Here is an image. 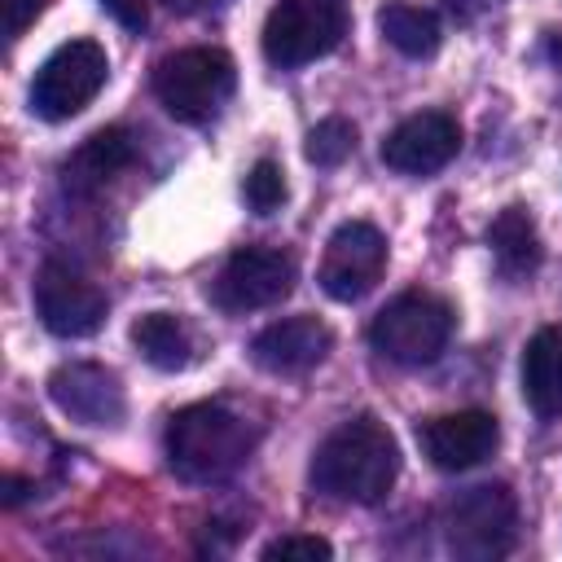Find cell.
I'll use <instances>...</instances> for the list:
<instances>
[{
	"label": "cell",
	"mask_w": 562,
	"mask_h": 562,
	"mask_svg": "<svg viewBox=\"0 0 562 562\" xmlns=\"http://www.w3.org/2000/svg\"><path fill=\"white\" fill-rule=\"evenodd\" d=\"M347 35V0H277L263 22V57L281 70L334 53Z\"/></svg>",
	"instance_id": "cell-5"
},
{
	"label": "cell",
	"mask_w": 562,
	"mask_h": 562,
	"mask_svg": "<svg viewBox=\"0 0 562 562\" xmlns=\"http://www.w3.org/2000/svg\"><path fill=\"white\" fill-rule=\"evenodd\" d=\"M351 149H356V123L342 119V114L321 119V123L307 132V140H303V154H307V162H316V167H338V162L351 158Z\"/></svg>",
	"instance_id": "cell-20"
},
{
	"label": "cell",
	"mask_w": 562,
	"mask_h": 562,
	"mask_svg": "<svg viewBox=\"0 0 562 562\" xmlns=\"http://www.w3.org/2000/svg\"><path fill=\"white\" fill-rule=\"evenodd\" d=\"M237 83V66L224 48H180L154 66V92L180 123H206Z\"/></svg>",
	"instance_id": "cell-3"
},
{
	"label": "cell",
	"mask_w": 562,
	"mask_h": 562,
	"mask_svg": "<svg viewBox=\"0 0 562 562\" xmlns=\"http://www.w3.org/2000/svg\"><path fill=\"white\" fill-rule=\"evenodd\" d=\"M35 312L57 338H88L105 325L110 303L88 277L70 272L66 263H44L35 277Z\"/></svg>",
	"instance_id": "cell-10"
},
{
	"label": "cell",
	"mask_w": 562,
	"mask_h": 562,
	"mask_svg": "<svg viewBox=\"0 0 562 562\" xmlns=\"http://www.w3.org/2000/svg\"><path fill=\"white\" fill-rule=\"evenodd\" d=\"M48 395L66 417H75L83 426H119L127 413V395H123L119 373L105 364H88V360L53 369Z\"/></svg>",
	"instance_id": "cell-13"
},
{
	"label": "cell",
	"mask_w": 562,
	"mask_h": 562,
	"mask_svg": "<svg viewBox=\"0 0 562 562\" xmlns=\"http://www.w3.org/2000/svg\"><path fill=\"white\" fill-rule=\"evenodd\" d=\"M448 549L457 558L470 562H492L505 558L514 549L518 536V501L505 483H479L470 492H461L448 505V522H443Z\"/></svg>",
	"instance_id": "cell-6"
},
{
	"label": "cell",
	"mask_w": 562,
	"mask_h": 562,
	"mask_svg": "<svg viewBox=\"0 0 562 562\" xmlns=\"http://www.w3.org/2000/svg\"><path fill=\"white\" fill-rule=\"evenodd\" d=\"M101 9L123 26V31H145L149 26V0H101Z\"/></svg>",
	"instance_id": "cell-24"
},
{
	"label": "cell",
	"mask_w": 562,
	"mask_h": 562,
	"mask_svg": "<svg viewBox=\"0 0 562 562\" xmlns=\"http://www.w3.org/2000/svg\"><path fill=\"white\" fill-rule=\"evenodd\" d=\"M417 443H422V457L435 465V470H470L479 461H487L501 443V426L492 413L483 408H461V413H439V417H426L417 426Z\"/></svg>",
	"instance_id": "cell-12"
},
{
	"label": "cell",
	"mask_w": 562,
	"mask_h": 562,
	"mask_svg": "<svg viewBox=\"0 0 562 562\" xmlns=\"http://www.w3.org/2000/svg\"><path fill=\"white\" fill-rule=\"evenodd\" d=\"M522 395L536 417H562V325H544L527 338Z\"/></svg>",
	"instance_id": "cell-15"
},
{
	"label": "cell",
	"mask_w": 562,
	"mask_h": 562,
	"mask_svg": "<svg viewBox=\"0 0 562 562\" xmlns=\"http://www.w3.org/2000/svg\"><path fill=\"white\" fill-rule=\"evenodd\" d=\"M246 202L255 215H272L281 202H285V171L272 162V158H259L250 171H246V184H241Z\"/></svg>",
	"instance_id": "cell-21"
},
{
	"label": "cell",
	"mask_w": 562,
	"mask_h": 562,
	"mask_svg": "<svg viewBox=\"0 0 562 562\" xmlns=\"http://www.w3.org/2000/svg\"><path fill=\"white\" fill-rule=\"evenodd\" d=\"M452 307L430 290L395 294L369 325V342L378 356L395 364H430L452 338Z\"/></svg>",
	"instance_id": "cell-4"
},
{
	"label": "cell",
	"mask_w": 562,
	"mask_h": 562,
	"mask_svg": "<svg viewBox=\"0 0 562 562\" xmlns=\"http://www.w3.org/2000/svg\"><path fill=\"white\" fill-rule=\"evenodd\" d=\"M334 347V334L325 321L316 316H285V321H272L263 325L255 338H250V360L263 369V373H307L325 360V351Z\"/></svg>",
	"instance_id": "cell-14"
},
{
	"label": "cell",
	"mask_w": 562,
	"mask_h": 562,
	"mask_svg": "<svg viewBox=\"0 0 562 562\" xmlns=\"http://www.w3.org/2000/svg\"><path fill=\"white\" fill-rule=\"evenodd\" d=\"M171 13H198V9H206V0H162Z\"/></svg>",
	"instance_id": "cell-27"
},
{
	"label": "cell",
	"mask_w": 562,
	"mask_h": 562,
	"mask_svg": "<svg viewBox=\"0 0 562 562\" xmlns=\"http://www.w3.org/2000/svg\"><path fill=\"white\" fill-rule=\"evenodd\" d=\"M132 158H136L132 136H127L123 127H101V132H92V136L66 158V167H61L66 189H70V193H97V189H105Z\"/></svg>",
	"instance_id": "cell-16"
},
{
	"label": "cell",
	"mask_w": 562,
	"mask_h": 562,
	"mask_svg": "<svg viewBox=\"0 0 562 562\" xmlns=\"http://www.w3.org/2000/svg\"><path fill=\"white\" fill-rule=\"evenodd\" d=\"M382 268H386V237L369 220H347L329 233L316 281L329 299L356 303L382 281Z\"/></svg>",
	"instance_id": "cell-9"
},
{
	"label": "cell",
	"mask_w": 562,
	"mask_h": 562,
	"mask_svg": "<svg viewBox=\"0 0 562 562\" xmlns=\"http://www.w3.org/2000/svg\"><path fill=\"white\" fill-rule=\"evenodd\" d=\"M378 31L386 35L391 48H400L404 57H435L439 48V18L422 4H408V0H391L378 9Z\"/></svg>",
	"instance_id": "cell-19"
},
{
	"label": "cell",
	"mask_w": 562,
	"mask_h": 562,
	"mask_svg": "<svg viewBox=\"0 0 562 562\" xmlns=\"http://www.w3.org/2000/svg\"><path fill=\"white\" fill-rule=\"evenodd\" d=\"M0 487H4V505H9V509H13V505H22V501L35 492V483H26V479H18V474H4V483H0Z\"/></svg>",
	"instance_id": "cell-26"
},
{
	"label": "cell",
	"mask_w": 562,
	"mask_h": 562,
	"mask_svg": "<svg viewBox=\"0 0 562 562\" xmlns=\"http://www.w3.org/2000/svg\"><path fill=\"white\" fill-rule=\"evenodd\" d=\"M132 342H136V351H140L154 369H167V373H176V369H184V364L193 360V334H189V325H184L180 316H171V312H145V316L132 325Z\"/></svg>",
	"instance_id": "cell-18"
},
{
	"label": "cell",
	"mask_w": 562,
	"mask_h": 562,
	"mask_svg": "<svg viewBox=\"0 0 562 562\" xmlns=\"http://www.w3.org/2000/svg\"><path fill=\"white\" fill-rule=\"evenodd\" d=\"M505 0H443V9L457 18V22H479L483 13H492V9H501Z\"/></svg>",
	"instance_id": "cell-25"
},
{
	"label": "cell",
	"mask_w": 562,
	"mask_h": 562,
	"mask_svg": "<svg viewBox=\"0 0 562 562\" xmlns=\"http://www.w3.org/2000/svg\"><path fill=\"white\" fill-rule=\"evenodd\" d=\"M461 149V123L443 110H422L395 123L382 140V162L400 176H430L448 167Z\"/></svg>",
	"instance_id": "cell-11"
},
{
	"label": "cell",
	"mask_w": 562,
	"mask_h": 562,
	"mask_svg": "<svg viewBox=\"0 0 562 562\" xmlns=\"http://www.w3.org/2000/svg\"><path fill=\"white\" fill-rule=\"evenodd\" d=\"M299 263L281 246H241L224 259L220 277L211 281V303L224 312H259L281 303L294 290Z\"/></svg>",
	"instance_id": "cell-8"
},
{
	"label": "cell",
	"mask_w": 562,
	"mask_h": 562,
	"mask_svg": "<svg viewBox=\"0 0 562 562\" xmlns=\"http://www.w3.org/2000/svg\"><path fill=\"white\" fill-rule=\"evenodd\" d=\"M110 75V57L97 40H70L61 48L48 53V61L35 70L31 83V110L48 123H61L70 114H79Z\"/></svg>",
	"instance_id": "cell-7"
},
{
	"label": "cell",
	"mask_w": 562,
	"mask_h": 562,
	"mask_svg": "<svg viewBox=\"0 0 562 562\" xmlns=\"http://www.w3.org/2000/svg\"><path fill=\"white\" fill-rule=\"evenodd\" d=\"M268 562H294V558H307V562H325L334 558V544L325 536H307V531H290V536H277L268 549H263Z\"/></svg>",
	"instance_id": "cell-22"
},
{
	"label": "cell",
	"mask_w": 562,
	"mask_h": 562,
	"mask_svg": "<svg viewBox=\"0 0 562 562\" xmlns=\"http://www.w3.org/2000/svg\"><path fill=\"white\" fill-rule=\"evenodd\" d=\"M259 430L228 404H189L167 422V461L189 483H220L246 465Z\"/></svg>",
	"instance_id": "cell-2"
},
{
	"label": "cell",
	"mask_w": 562,
	"mask_h": 562,
	"mask_svg": "<svg viewBox=\"0 0 562 562\" xmlns=\"http://www.w3.org/2000/svg\"><path fill=\"white\" fill-rule=\"evenodd\" d=\"M395 474H400V448L378 417H351L334 426L307 465L312 492L342 505H378L395 487Z\"/></svg>",
	"instance_id": "cell-1"
},
{
	"label": "cell",
	"mask_w": 562,
	"mask_h": 562,
	"mask_svg": "<svg viewBox=\"0 0 562 562\" xmlns=\"http://www.w3.org/2000/svg\"><path fill=\"white\" fill-rule=\"evenodd\" d=\"M487 246L496 255V268L514 281L531 277L544 259V246H540V233H536V220L522 211V206H505L492 228H487Z\"/></svg>",
	"instance_id": "cell-17"
},
{
	"label": "cell",
	"mask_w": 562,
	"mask_h": 562,
	"mask_svg": "<svg viewBox=\"0 0 562 562\" xmlns=\"http://www.w3.org/2000/svg\"><path fill=\"white\" fill-rule=\"evenodd\" d=\"M0 9H4V35L18 40V35L48 9V0H0Z\"/></svg>",
	"instance_id": "cell-23"
}]
</instances>
